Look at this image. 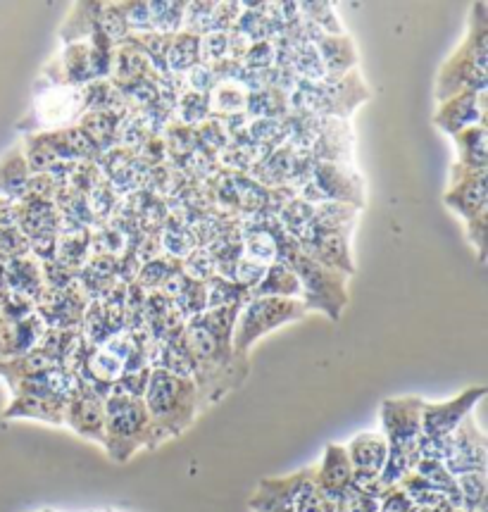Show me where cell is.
<instances>
[{"instance_id":"6da1fadb","label":"cell","mask_w":488,"mask_h":512,"mask_svg":"<svg viewBox=\"0 0 488 512\" xmlns=\"http://www.w3.org/2000/svg\"><path fill=\"white\" fill-rule=\"evenodd\" d=\"M241 308L234 305L205 310L186 322L184 348L191 360L200 412L220 403L229 391L239 389L250 372L248 358L234 353V327Z\"/></svg>"},{"instance_id":"7a4b0ae2","label":"cell","mask_w":488,"mask_h":512,"mask_svg":"<svg viewBox=\"0 0 488 512\" xmlns=\"http://www.w3.org/2000/svg\"><path fill=\"white\" fill-rule=\"evenodd\" d=\"M488 8L474 3L469 10L467 34L450 58L443 62L436 79V103L467 91H486L488 84Z\"/></svg>"},{"instance_id":"3957f363","label":"cell","mask_w":488,"mask_h":512,"mask_svg":"<svg viewBox=\"0 0 488 512\" xmlns=\"http://www.w3.org/2000/svg\"><path fill=\"white\" fill-rule=\"evenodd\" d=\"M279 260L296 272L300 282V303L308 312H322L331 322H339L348 305V277L319 265L300 251L298 241L284 229L279 231Z\"/></svg>"},{"instance_id":"277c9868","label":"cell","mask_w":488,"mask_h":512,"mask_svg":"<svg viewBox=\"0 0 488 512\" xmlns=\"http://www.w3.org/2000/svg\"><path fill=\"white\" fill-rule=\"evenodd\" d=\"M422 405L419 396L386 398L381 403V434L389 443V458H386L381 479L393 489L415 472L419 462V439H422Z\"/></svg>"},{"instance_id":"5b68a950","label":"cell","mask_w":488,"mask_h":512,"mask_svg":"<svg viewBox=\"0 0 488 512\" xmlns=\"http://www.w3.org/2000/svg\"><path fill=\"white\" fill-rule=\"evenodd\" d=\"M143 403L162 441L184 434L200 412L196 382L162 370H150Z\"/></svg>"},{"instance_id":"8992f818","label":"cell","mask_w":488,"mask_h":512,"mask_svg":"<svg viewBox=\"0 0 488 512\" xmlns=\"http://www.w3.org/2000/svg\"><path fill=\"white\" fill-rule=\"evenodd\" d=\"M162 443L165 441L155 432L143 398L122 396V393H108L105 396L103 448L110 455V460L122 465V462L131 460L143 448L155 451Z\"/></svg>"},{"instance_id":"52a82bcc","label":"cell","mask_w":488,"mask_h":512,"mask_svg":"<svg viewBox=\"0 0 488 512\" xmlns=\"http://www.w3.org/2000/svg\"><path fill=\"white\" fill-rule=\"evenodd\" d=\"M117 43L96 31L91 39L67 43L53 60L43 67L39 84L43 86H86L110 79L112 58Z\"/></svg>"},{"instance_id":"ba28073f","label":"cell","mask_w":488,"mask_h":512,"mask_svg":"<svg viewBox=\"0 0 488 512\" xmlns=\"http://www.w3.org/2000/svg\"><path fill=\"white\" fill-rule=\"evenodd\" d=\"M89 84L86 86H43L36 84L34 103L17 129L27 134H43L74 127L89 112Z\"/></svg>"},{"instance_id":"9c48e42d","label":"cell","mask_w":488,"mask_h":512,"mask_svg":"<svg viewBox=\"0 0 488 512\" xmlns=\"http://www.w3.org/2000/svg\"><path fill=\"white\" fill-rule=\"evenodd\" d=\"M308 315L305 305L298 298H255L250 296L236 317L234 327V353L239 358H248L250 348L262 336L272 334L274 329L303 320Z\"/></svg>"},{"instance_id":"30bf717a","label":"cell","mask_w":488,"mask_h":512,"mask_svg":"<svg viewBox=\"0 0 488 512\" xmlns=\"http://www.w3.org/2000/svg\"><path fill=\"white\" fill-rule=\"evenodd\" d=\"M248 505L253 512H324L329 503L315 486V467H305L286 477L260 479Z\"/></svg>"},{"instance_id":"8fae6325","label":"cell","mask_w":488,"mask_h":512,"mask_svg":"<svg viewBox=\"0 0 488 512\" xmlns=\"http://www.w3.org/2000/svg\"><path fill=\"white\" fill-rule=\"evenodd\" d=\"M293 193L310 205L346 203L358 210L365 208V181L360 172L353 170V165L315 160L310 177L293 186Z\"/></svg>"},{"instance_id":"7c38bea8","label":"cell","mask_w":488,"mask_h":512,"mask_svg":"<svg viewBox=\"0 0 488 512\" xmlns=\"http://www.w3.org/2000/svg\"><path fill=\"white\" fill-rule=\"evenodd\" d=\"M486 396L484 386H469L450 401L422 405V439H446L472 415L481 398Z\"/></svg>"},{"instance_id":"4fadbf2b","label":"cell","mask_w":488,"mask_h":512,"mask_svg":"<svg viewBox=\"0 0 488 512\" xmlns=\"http://www.w3.org/2000/svg\"><path fill=\"white\" fill-rule=\"evenodd\" d=\"M488 174L453 162L450 167V184L443 193V203L453 210L460 220H472L479 212L488 210Z\"/></svg>"},{"instance_id":"5bb4252c","label":"cell","mask_w":488,"mask_h":512,"mask_svg":"<svg viewBox=\"0 0 488 512\" xmlns=\"http://www.w3.org/2000/svg\"><path fill=\"white\" fill-rule=\"evenodd\" d=\"M89 303L91 298L86 296L77 279L62 289H43L41 298L36 301V312L48 329H79Z\"/></svg>"},{"instance_id":"9a60e30c","label":"cell","mask_w":488,"mask_h":512,"mask_svg":"<svg viewBox=\"0 0 488 512\" xmlns=\"http://www.w3.org/2000/svg\"><path fill=\"white\" fill-rule=\"evenodd\" d=\"M65 427H70L81 439L100 443L105 441V398L79 379L77 391L65 405Z\"/></svg>"},{"instance_id":"2e32d148","label":"cell","mask_w":488,"mask_h":512,"mask_svg":"<svg viewBox=\"0 0 488 512\" xmlns=\"http://www.w3.org/2000/svg\"><path fill=\"white\" fill-rule=\"evenodd\" d=\"M443 465L453 477L486 472V434L481 432L472 415L448 436V455Z\"/></svg>"},{"instance_id":"e0dca14e","label":"cell","mask_w":488,"mask_h":512,"mask_svg":"<svg viewBox=\"0 0 488 512\" xmlns=\"http://www.w3.org/2000/svg\"><path fill=\"white\" fill-rule=\"evenodd\" d=\"M477 124L486 127V91H467L448 98L439 103V110L434 115V127H439L448 136H458L460 131L477 127Z\"/></svg>"},{"instance_id":"ac0fdd59","label":"cell","mask_w":488,"mask_h":512,"mask_svg":"<svg viewBox=\"0 0 488 512\" xmlns=\"http://www.w3.org/2000/svg\"><path fill=\"white\" fill-rule=\"evenodd\" d=\"M350 234H353V229L315 231L310 239L298 241V246L300 251L319 262V265L350 277L355 272L353 255H350Z\"/></svg>"},{"instance_id":"d6986e66","label":"cell","mask_w":488,"mask_h":512,"mask_svg":"<svg viewBox=\"0 0 488 512\" xmlns=\"http://www.w3.org/2000/svg\"><path fill=\"white\" fill-rule=\"evenodd\" d=\"M353 482V465H350L346 446L339 443H327L324 458L315 467V486L329 505H336L346 496Z\"/></svg>"},{"instance_id":"ffe728a7","label":"cell","mask_w":488,"mask_h":512,"mask_svg":"<svg viewBox=\"0 0 488 512\" xmlns=\"http://www.w3.org/2000/svg\"><path fill=\"white\" fill-rule=\"evenodd\" d=\"M12 222L20 227L31 243L36 239H46V236H58L62 215L53 201L24 196L22 201L12 203Z\"/></svg>"},{"instance_id":"44dd1931","label":"cell","mask_w":488,"mask_h":512,"mask_svg":"<svg viewBox=\"0 0 488 512\" xmlns=\"http://www.w3.org/2000/svg\"><path fill=\"white\" fill-rule=\"evenodd\" d=\"M162 79L155 67L150 65L148 55L143 53V48L134 41V36L120 41L115 46V58H112V72H110V84H115L122 93L129 91L131 86L141 84V81H153Z\"/></svg>"},{"instance_id":"7402d4cb","label":"cell","mask_w":488,"mask_h":512,"mask_svg":"<svg viewBox=\"0 0 488 512\" xmlns=\"http://www.w3.org/2000/svg\"><path fill=\"white\" fill-rule=\"evenodd\" d=\"M46 329V322L36 310L22 320L0 315V362L20 358V355L39 348Z\"/></svg>"},{"instance_id":"603a6c76","label":"cell","mask_w":488,"mask_h":512,"mask_svg":"<svg viewBox=\"0 0 488 512\" xmlns=\"http://www.w3.org/2000/svg\"><path fill=\"white\" fill-rule=\"evenodd\" d=\"M65 398L58 396H12L3 410L5 420H39L55 427H65Z\"/></svg>"},{"instance_id":"cb8c5ba5","label":"cell","mask_w":488,"mask_h":512,"mask_svg":"<svg viewBox=\"0 0 488 512\" xmlns=\"http://www.w3.org/2000/svg\"><path fill=\"white\" fill-rule=\"evenodd\" d=\"M346 453L350 465H353V474H377L381 477L386 458H389V443L381 432H365L350 439Z\"/></svg>"},{"instance_id":"d4e9b609","label":"cell","mask_w":488,"mask_h":512,"mask_svg":"<svg viewBox=\"0 0 488 512\" xmlns=\"http://www.w3.org/2000/svg\"><path fill=\"white\" fill-rule=\"evenodd\" d=\"M319 60L324 67V79H341L348 72L358 70V51L346 34L327 36L322 34L315 43Z\"/></svg>"},{"instance_id":"484cf974","label":"cell","mask_w":488,"mask_h":512,"mask_svg":"<svg viewBox=\"0 0 488 512\" xmlns=\"http://www.w3.org/2000/svg\"><path fill=\"white\" fill-rule=\"evenodd\" d=\"M31 172L24 160L22 141L15 143L8 153L0 158V198L8 203H17L27 196Z\"/></svg>"},{"instance_id":"4316f807","label":"cell","mask_w":488,"mask_h":512,"mask_svg":"<svg viewBox=\"0 0 488 512\" xmlns=\"http://www.w3.org/2000/svg\"><path fill=\"white\" fill-rule=\"evenodd\" d=\"M5 282H8L10 293L29 298V301H34V305L41 298L43 289H46L41 262L34 255L5 262Z\"/></svg>"},{"instance_id":"83f0119b","label":"cell","mask_w":488,"mask_h":512,"mask_svg":"<svg viewBox=\"0 0 488 512\" xmlns=\"http://www.w3.org/2000/svg\"><path fill=\"white\" fill-rule=\"evenodd\" d=\"M122 120H124V115H117V112L89 110L81 115V120L77 124H79V129L89 136L93 146L98 148V153H105V151H110L112 146H117Z\"/></svg>"},{"instance_id":"f1b7e54d","label":"cell","mask_w":488,"mask_h":512,"mask_svg":"<svg viewBox=\"0 0 488 512\" xmlns=\"http://www.w3.org/2000/svg\"><path fill=\"white\" fill-rule=\"evenodd\" d=\"M210 117L215 120H231V117L246 115L248 105V89L239 81H220L208 93Z\"/></svg>"},{"instance_id":"f546056e","label":"cell","mask_w":488,"mask_h":512,"mask_svg":"<svg viewBox=\"0 0 488 512\" xmlns=\"http://www.w3.org/2000/svg\"><path fill=\"white\" fill-rule=\"evenodd\" d=\"M100 8H103V3H98V0L74 5L70 17H67L60 29V41L67 46V43L86 41L91 39L96 31H103L100 29Z\"/></svg>"},{"instance_id":"4dcf8cb0","label":"cell","mask_w":488,"mask_h":512,"mask_svg":"<svg viewBox=\"0 0 488 512\" xmlns=\"http://www.w3.org/2000/svg\"><path fill=\"white\" fill-rule=\"evenodd\" d=\"M53 367L60 365L50 358V355L43 353L41 348H34V351L20 355V358L0 362V379L8 386H12L17 382H24V379L39 377V374L53 370Z\"/></svg>"},{"instance_id":"1f68e13d","label":"cell","mask_w":488,"mask_h":512,"mask_svg":"<svg viewBox=\"0 0 488 512\" xmlns=\"http://www.w3.org/2000/svg\"><path fill=\"white\" fill-rule=\"evenodd\" d=\"M255 298H298L300 301V282L296 272L284 262H272L265 270L262 282L250 291Z\"/></svg>"},{"instance_id":"d6a6232c","label":"cell","mask_w":488,"mask_h":512,"mask_svg":"<svg viewBox=\"0 0 488 512\" xmlns=\"http://www.w3.org/2000/svg\"><path fill=\"white\" fill-rule=\"evenodd\" d=\"M291 115L289 93L281 89L248 91V120H286Z\"/></svg>"},{"instance_id":"836d02e7","label":"cell","mask_w":488,"mask_h":512,"mask_svg":"<svg viewBox=\"0 0 488 512\" xmlns=\"http://www.w3.org/2000/svg\"><path fill=\"white\" fill-rule=\"evenodd\" d=\"M200 65V36L179 31L172 36L170 51H167V70L174 77H186L193 67Z\"/></svg>"},{"instance_id":"e575fe53","label":"cell","mask_w":488,"mask_h":512,"mask_svg":"<svg viewBox=\"0 0 488 512\" xmlns=\"http://www.w3.org/2000/svg\"><path fill=\"white\" fill-rule=\"evenodd\" d=\"M455 151H458V165L474 167V170H486V127L477 124V127H469L460 131L458 136H453Z\"/></svg>"},{"instance_id":"d590c367","label":"cell","mask_w":488,"mask_h":512,"mask_svg":"<svg viewBox=\"0 0 488 512\" xmlns=\"http://www.w3.org/2000/svg\"><path fill=\"white\" fill-rule=\"evenodd\" d=\"M358 208L346 203H319L315 205V231L355 229Z\"/></svg>"},{"instance_id":"8d00e7d4","label":"cell","mask_w":488,"mask_h":512,"mask_svg":"<svg viewBox=\"0 0 488 512\" xmlns=\"http://www.w3.org/2000/svg\"><path fill=\"white\" fill-rule=\"evenodd\" d=\"M205 293H208V310L217 308H234V305H241L250 298V291L243 289L234 282V279L224 277H212L205 282Z\"/></svg>"},{"instance_id":"74e56055","label":"cell","mask_w":488,"mask_h":512,"mask_svg":"<svg viewBox=\"0 0 488 512\" xmlns=\"http://www.w3.org/2000/svg\"><path fill=\"white\" fill-rule=\"evenodd\" d=\"M174 120L186 124V127H198V124L210 120L208 96L191 89L181 91L177 96V105H174Z\"/></svg>"},{"instance_id":"f35d334b","label":"cell","mask_w":488,"mask_h":512,"mask_svg":"<svg viewBox=\"0 0 488 512\" xmlns=\"http://www.w3.org/2000/svg\"><path fill=\"white\" fill-rule=\"evenodd\" d=\"M460 510L465 512H486V472L460 474Z\"/></svg>"},{"instance_id":"ab89813d","label":"cell","mask_w":488,"mask_h":512,"mask_svg":"<svg viewBox=\"0 0 488 512\" xmlns=\"http://www.w3.org/2000/svg\"><path fill=\"white\" fill-rule=\"evenodd\" d=\"M300 15L305 17L310 24L322 31L327 36H341L343 27L339 15H336L334 5L331 3H317V0H308V3H298Z\"/></svg>"},{"instance_id":"60d3db41","label":"cell","mask_w":488,"mask_h":512,"mask_svg":"<svg viewBox=\"0 0 488 512\" xmlns=\"http://www.w3.org/2000/svg\"><path fill=\"white\" fill-rule=\"evenodd\" d=\"M184 10L186 3L181 0H153V17H155V31L165 36H174L181 31L184 24Z\"/></svg>"},{"instance_id":"b9f144b4","label":"cell","mask_w":488,"mask_h":512,"mask_svg":"<svg viewBox=\"0 0 488 512\" xmlns=\"http://www.w3.org/2000/svg\"><path fill=\"white\" fill-rule=\"evenodd\" d=\"M0 255H3L5 260H17L31 255L29 239L22 234L15 222L0 224Z\"/></svg>"},{"instance_id":"7bdbcfd3","label":"cell","mask_w":488,"mask_h":512,"mask_svg":"<svg viewBox=\"0 0 488 512\" xmlns=\"http://www.w3.org/2000/svg\"><path fill=\"white\" fill-rule=\"evenodd\" d=\"M215 5L217 3H203V0L186 3L181 31H189V34H196V36L208 34L212 27V15H215Z\"/></svg>"},{"instance_id":"ee69618b","label":"cell","mask_w":488,"mask_h":512,"mask_svg":"<svg viewBox=\"0 0 488 512\" xmlns=\"http://www.w3.org/2000/svg\"><path fill=\"white\" fill-rule=\"evenodd\" d=\"M184 272L189 279L196 282H208V279L217 277V262L212 258L210 248L198 246L196 251L189 253V258L184 260Z\"/></svg>"},{"instance_id":"f6af8a7d","label":"cell","mask_w":488,"mask_h":512,"mask_svg":"<svg viewBox=\"0 0 488 512\" xmlns=\"http://www.w3.org/2000/svg\"><path fill=\"white\" fill-rule=\"evenodd\" d=\"M229 60V39L222 31L200 36V65H220Z\"/></svg>"},{"instance_id":"bcb514c9","label":"cell","mask_w":488,"mask_h":512,"mask_svg":"<svg viewBox=\"0 0 488 512\" xmlns=\"http://www.w3.org/2000/svg\"><path fill=\"white\" fill-rule=\"evenodd\" d=\"M124 17H127L129 34H148L155 31L153 0L150 3H122Z\"/></svg>"},{"instance_id":"7dc6e473","label":"cell","mask_w":488,"mask_h":512,"mask_svg":"<svg viewBox=\"0 0 488 512\" xmlns=\"http://www.w3.org/2000/svg\"><path fill=\"white\" fill-rule=\"evenodd\" d=\"M269 265H260V262L255 260H248V258H239L234 267V274H231V279H234L236 284L243 286L246 291H253L255 286L262 282V277H265V270Z\"/></svg>"},{"instance_id":"c3c4849f","label":"cell","mask_w":488,"mask_h":512,"mask_svg":"<svg viewBox=\"0 0 488 512\" xmlns=\"http://www.w3.org/2000/svg\"><path fill=\"white\" fill-rule=\"evenodd\" d=\"M241 67L246 70H269L274 67V43L272 41H258L250 43L248 53L243 55Z\"/></svg>"},{"instance_id":"681fc988","label":"cell","mask_w":488,"mask_h":512,"mask_svg":"<svg viewBox=\"0 0 488 512\" xmlns=\"http://www.w3.org/2000/svg\"><path fill=\"white\" fill-rule=\"evenodd\" d=\"M241 12H243L241 3H217L215 15H212L210 31H222V34H229V31L236 27V22H239Z\"/></svg>"},{"instance_id":"f907efd6","label":"cell","mask_w":488,"mask_h":512,"mask_svg":"<svg viewBox=\"0 0 488 512\" xmlns=\"http://www.w3.org/2000/svg\"><path fill=\"white\" fill-rule=\"evenodd\" d=\"M334 508L341 512H379V501L377 498L355 491L353 486H350V489L346 491V496H343L341 501L334 505Z\"/></svg>"},{"instance_id":"816d5d0a","label":"cell","mask_w":488,"mask_h":512,"mask_svg":"<svg viewBox=\"0 0 488 512\" xmlns=\"http://www.w3.org/2000/svg\"><path fill=\"white\" fill-rule=\"evenodd\" d=\"M465 224H467L469 243L477 248V258L484 262V258H486V236H488V210L479 212L477 217H472V220H467Z\"/></svg>"},{"instance_id":"f5cc1de1","label":"cell","mask_w":488,"mask_h":512,"mask_svg":"<svg viewBox=\"0 0 488 512\" xmlns=\"http://www.w3.org/2000/svg\"><path fill=\"white\" fill-rule=\"evenodd\" d=\"M379 512H417V505L400 486H393L379 501Z\"/></svg>"},{"instance_id":"db71d44e","label":"cell","mask_w":488,"mask_h":512,"mask_svg":"<svg viewBox=\"0 0 488 512\" xmlns=\"http://www.w3.org/2000/svg\"><path fill=\"white\" fill-rule=\"evenodd\" d=\"M5 262H8V260L0 255V305H3V301L8 298V293H10L8 282H5Z\"/></svg>"},{"instance_id":"11a10c76","label":"cell","mask_w":488,"mask_h":512,"mask_svg":"<svg viewBox=\"0 0 488 512\" xmlns=\"http://www.w3.org/2000/svg\"><path fill=\"white\" fill-rule=\"evenodd\" d=\"M5 222H12V203L0 198V224H5Z\"/></svg>"},{"instance_id":"9f6ffc18","label":"cell","mask_w":488,"mask_h":512,"mask_svg":"<svg viewBox=\"0 0 488 512\" xmlns=\"http://www.w3.org/2000/svg\"><path fill=\"white\" fill-rule=\"evenodd\" d=\"M324 512H341V510H336L334 505H327V508H324Z\"/></svg>"},{"instance_id":"6f0895ef","label":"cell","mask_w":488,"mask_h":512,"mask_svg":"<svg viewBox=\"0 0 488 512\" xmlns=\"http://www.w3.org/2000/svg\"><path fill=\"white\" fill-rule=\"evenodd\" d=\"M455 512H465V510H455Z\"/></svg>"}]
</instances>
